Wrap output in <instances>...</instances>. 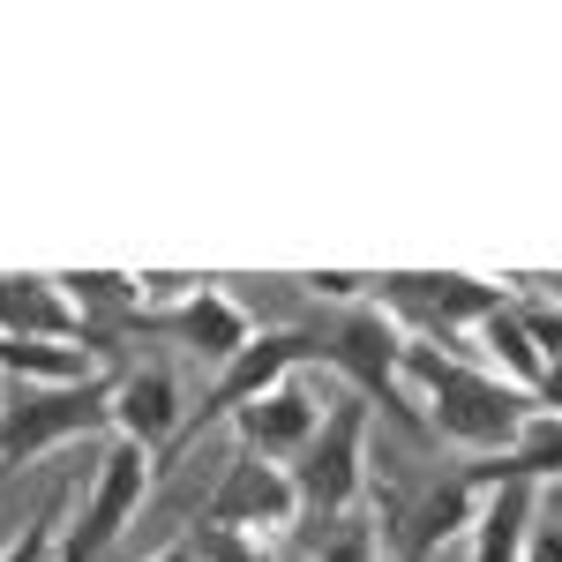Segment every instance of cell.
I'll use <instances>...</instances> for the list:
<instances>
[{
  "instance_id": "obj_24",
  "label": "cell",
  "mask_w": 562,
  "mask_h": 562,
  "mask_svg": "<svg viewBox=\"0 0 562 562\" xmlns=\"http://www.w3.org/2000/svg\"><path fill=\"white\" fill-rule=\"evenodd\" d=\"M150 562H195V548H188V540H173V548H158Z\"/></svg>"
},
{
  "instance_id": "obj_13",
  "label": "cell",
  "mask_w": 562,
  "mask_h": 562,
  "mask_svg": "<svg viewBox=\"0 0 562 562\" xmlns=\"http://www.w3.org/2000/svg\"><path fill=\"white\" fill-rule=\"evenodd\" d=\"M0 338H53L83 346V315L53 285V270H0Z\"/></svg>"
},
{
  "instance_id": "obj_12",
  "label": "cell",
  "mask_w": 562,
  "mask_h": 562,
  "mask_svg": "<svg viewBox=\"0 0 562 562\" xmlns=\"http://www.w3.org/2000/svg\"><path fill=\"white\" fill-rule=\"evenodd\" d=\"M323 405L330 397H315L307 383H285V390H270V397H256V405H240L233 435H240V450H256L270 465H293L315 442V428H323Z\"/></svg>"
},
{
  "instance_id": "obj_14",
  "label": "cell",
  "mask_w": 562,
  "mask_h": 562,
  "mask_svg": "<svg viewBox=\"0 0 562 562\" xmlns=\"http://www.w3.org/2000/svg\"><path fill=\"white\" fill-rule=\"evenodd\" d=\"M465 352H473L480 368H495L503 383H518V390H532L540 383V346H532V330H525V315H518V301H503L487 323H480L473 338H465Z\"/></svg>"
},
{
  "instance_id": "obj_21",
  "label": "cell",
  "mask_w": 562,
  "mask_h": 562,
  "mask_svg": "<svg viewBox=\"0 0 562 562\" xmlns=\"http://www.w3.org/2000/svg\"><path fill=\"white\" fill-rule=\"evenodd\" d=\"M518 315H525V330H532V346H540V360H562V307H548L540 293H525Z\"/></svg>"
},
{
  "instance_id": "obj_5",
  "label": "cell",
  "mask_w": 562,
  "mask_h": 562,
  "mask_svg": "<svg viewBox=\"0 0 562 562\" xmlns=\"http://www.w3.org/2000/svg\"><path fill=\"white\" fill-rule=\"evenodd\" d=\"M510 301L503 285H487L473 270H383L375 278V307L405 338H442V346H465L495 307Z\"/></svg>"
},
{
  "instance_id": "obj_22",
  "label": "cell",
  "mask_w": 562,
  "mask_h": 562,
  "mask_svg": "<svg viewBox=\"0 0 562 562\" xmlns=\"http://www.w3.org/2000/svg\"><path fill=\"white\" fill-rule=\"evenodd\" d=\"M525 562H562V518H540L525 540Z\"/></svg>"
},
{
  "instance_id": "obj_9",
  "label": "cell",
  "mask_w": 562,
  "mask_h": 562,
  "mask_svg": "<svg viewBox=\"0 0 562 562\" xmlns=\"http://www.w3.org/2000/svg\"><path fill=\"white\" fill-rule=\"evenodd\" d=\"M143 480H150V458L135 450V442H105V458H98V480H90V503L83 518L68 525V548L60 555L68 562H105L113 555V540L135 525V510H143Z\"/></svg>"
},
{
  "instance_id": "obj_19",
  "label": "cell",
  "mask_w": 562,
  "mask_h": 562,
  "mask_svg": "<svg viewBox=\"0 0 562 562\" xmlns=\"http://www.w3.org/2000/svg\"><path fill=\"white\" fill-rule=\"evenodd\" d=\"M188 548H195V562H278L262 540H248V532H188Z\"/></svg>"
},
{
  "instance_id": "obj_16",
  "label": "cell",
  "mask_w": 562,
  "mask_h": 562,
  "mask_svg": "<svg viewBox=\"0 0 562 562\" xmlns=\"http://www.w3.org/2000/svg\"><path fill=\"white\" fill-rule=\"evenodd\" d=\"M465 473H473V487H495V480H525V487L562 480V413H532V428L518 435L510 458H473Z\"/></svg>"
},
{
  "instance_id": "obj_6",
  "label": "cell",
  "mask_w": 562,
  "mask_h": 562,
  "mask_svg": "<svg viewBox=\"0 0 562 562\" xmlns=\"http://www.w3.org/2000/svg\"><path fill=\"white\" fill-rule=\"evenodd\" d=\"M368 495H375L383 540H397V555L405 562H435L450 540H473V518H480V495H487V487H473L465 465H450V473L420 480V487L383 480V487H368Z\"/></svg>"
},
{
  "instance_id": "obj_11",
  "label": "cell",
  "mask_w": 562,
  "mask_h": 562,
  "mask_svg": "<svg viewBox=\"0 0 562 562\" xmlns=\"http://www.w3.org/2000/svg\"><path fill=\"white\" fill-rule=\"evenodd\" d=\"M143 330H166L180 352H195V360H211V368H225L240 346H256V315L233 301L217 278H203L188 301L158 307V315H143Z\"/></svg>"
},
{
  "instance_id": "obj_3",
  "label": "cell",
  "mask_w": 562,
  "mask_h": 562,
  "mask_svg": "<svg viewBox=\"0 0 562 562\" xmlns=\"http://www.w3.org/2000/svg\"><path fill=\"white\" fill-rule=\"evenodd\" d=\"M368 428H375V405H368V397L346 390V397L323 405L315 442L285 465L293 487H301V518L307 525H338V518L360 510V495H368Z\"/></svg>"
},
{
  "instance_id": "obj_8",
  "label": "cell",
  "mask_w": 562,
  "mask_h": 562,
  "mask_svg": "<svg viewBox=\"0 0 562 562\" xmlns=\"http://www.w3.org/2000/svg\"><path fill=\"white\" fill-rule=\"evenodd\" d=\"M195 525H203V532H248V540L285 532V525H301V487H293L285 465H270L256 450H233L225 473H217V487L203 495Z\"/></svg>"
},
{
  "instance_id": "obj_1",
  "label": "cell",
  "mask_w": 562,
  "mask_h": 562,
  "mask_svg": "<svg viewBox=\"0 0 562 562\" xmlns=\"http://www.w3.org/2000/svg\"><path fill=\"white\" fill-rule=\"evenodd\" d=\"M405 383H413V405H420L428 435L473 450V458H510L518 435L532 428V413H540L532 390L503 383V375L480 368L465 346H428V338H413V352H405Z\"/></svg>"
},
{
  "instance_id": "obj_15",
  "label": "cell",
  "mask_w": 562,
  "mask_h": 562,
  "mask_svg": "<svg viewBox=\"0 0 562 562\" xmlns=\"http://www.w3.org/2000/svg\"><path fill=\"white\" fill-rule=\"evenodd\" d=\"M105 375L83 346H53V338H0V383L45 390V383H90Z\"/></svg>"
},
{
  "instance_id": "obj_23",
  "label": "cell",
  "mask_w": 562,
  "mask_h": 562,
  "mask_svg": "<svg viewBox=\"0 0 562 562\" xmlns=\"http://www.w3.org/2000/svg\"><path fill=\"white\" fill-rule=\"evenodd\" d=\"M518 285H532L548 307H562V270H532V278H518Z\"/></svg>"
},
{
  "instance_id": "obj_17",
  "label": "cell",
  "mask_w": 562,
  "mask_h": 562,
  "mask_svg": "<svg viewBox=\"0 0 562 562\" xmlns=\"http://www.w3.org/2000/svg\"><path fill=\"white\" fill-rule=\"evenodd\" d=\"M68 503H76V487L60 480L38 510H31V525L0 548V562H60V548H68Z\"/></svg>"
},
{
  "instance_id": "obj_10",
  "label": "cell",
  "mask_w": 562,
  "mask_h": 562,
  "mask_svg": "<svg viewBox=\"0 0 562 562\" xmlns=\"http://www.w3.org/2000/svg\"><path fill=\"white\" fill-rule=\"evenodd\" d=\"M180 428H188V405H180L173 368H158V360H128V368L113 375V435L135 442L143 458H173Z\"/></svg>"
},
{
  "instance_id": "obj_4",
  "label": "cell",
  "mask_w": 562,
  "mask_h": 562,
  "mask_svg": "<svg viewBox=\"0 0 562 562\" xmlns=\"http://www.w3.org/2000/svg\"><path fill=\"white\" fill-rule=\"evenodd\" d=\"M405 352H413V338L390 323L375 301L346 307L330 330H323V360L346 375L352 397H368V405H383L397 428L428 435V420H420V405H413V383H405Z\"/></svg>"
},
{
  "instance_id": "obj_2",
  "label": "cell",
  "mask_w": 562,
  "mask_h": 562,
  "mask_svg": "<svg viewBox=\"0 0 562 562\" xmlns=\"http://www.w3.org/2000/svg\"><path fill=\"white\" fill-rule=\"evenodd\" d=\"M105 428H113V375L45 383V390L0 383V473L38 465V458L83 442V435H105Z\"/></svg>"
},
{
  "instance_id": "obj_18",
  "label": "cell",
  "mask_w": 562,
  "mask_h": 562,
  "mask_svg": "<svg viewBox=\"0 0 562 562\" xmlns=\"http://www.w3.org/2000/svg\"><path fill=\"white\" fill-rule=\"evenodd\" d=\"M383 532H375V518L368 510H352V518L323 525L315 532V548H307V562H383V548H375Z\"/></svg>"
},
{
  "instance_id": "obj_20",
  "label": "cell",
  "mask_w": 562,
  "mask_h": 562,
  "mask_svg": "<svg viewBox=\"0 0 562 562\" xmlns=\"http://www.w3.org/2000/svg\"><path fill=\"white\" fill-rule=\"evenodd\" d=\"M375 278H383V270H368V278H352V270H307L301 285L315 293V301H346V307H360V293H375Z\"/></svg>"
},
{
  "instance_id": "obj_7",
  "label": "cell",
  "mask_w": 562,
  "mask_h": 562,
  "mask_svg": "<svg viewBox=\"0 0 562 562\" xmlns=\"http://www.w3.org/2000/svg\"><path fill=\"white\" fill-rule=\"evenodd\" d=\"M307 360H323V330H256V346H240L211 375V390H203V405L188 413L180 442H188V435H203L211 420H233L240 405H256V397H270V390H285Z\"/></svg>"
}]
</instances>
